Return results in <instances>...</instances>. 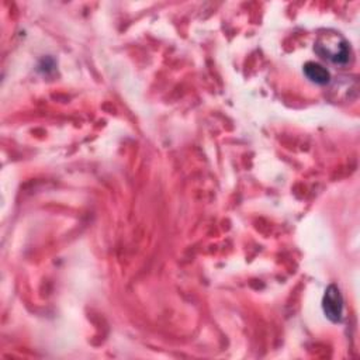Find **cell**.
I'll return each mask as SVG.
<instances>
[{
  "instance_id": "6da1fadb",
  "label": "cell",
  "mask_w": 360,
  "mask_h": 360,
  "mask_svg": "<svg viewBox=\"0 0 360 360\" xmlns=\"http://www.w3.org/2000/svg\"><path fill=\"white\" fill-rule=\"evenodd\" d=\"M314 49L322 59L335 65H345L350 58L349 42L336 32L321 34L315 42Z\"/></svg>"
},
{
  "instance_id": "7a4b0ae2",
  "label": "cell",
  "mask_w": 360,
  "mask_h": 360,
  "mask_svg": "<svg viewBox=\"0 0 360 360\" xmlns=\"http://www.w3.org/2000/svg\"><path fill=\"white\" fill-rule=\"evenodd\" d=\"M322 309L326 318L332 322H340L343 314V298L340 290L330 284L326 287L323 298H322Z\"/></svg>"
},
{
  "instance_id": "3957f363",
  "label": "cell",
  "mask_w": 360,
  "mask_h": 360,
  "mask_svg": "<svg viewBox=\"0 0 360 360\" xmlns=\"http://www.w3.org/2000/svg\"><path fill=\"white\" fill-rule=\"evenodd\" d=\"M304 75L315 84H326L330 80V73L328 69L315 62H307L304 65Z\"/></svg>"
}]
</instances>
